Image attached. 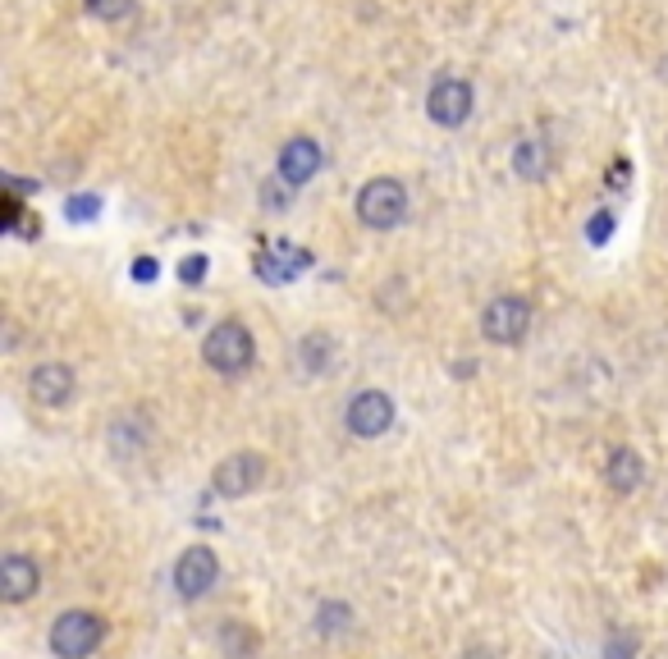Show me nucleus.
Masks as SVG:
<instances>
[{
  "label": "nucleus",
  "instance_id": "f3484780",
  "mask_svg": "<svg viewBox=\"0 0 668 659\" xmlns=\"http://www.w3.org/2000/svg\"><path fill=\"white\" fill-rule=\"evenodd\" d=\"M87 14H97L101 24H120V18L133 10V0H83Z\"/></svg>",
  "mask_w": 668,
  "mask_h": 659
},
{
  "label": "nucleus",
  "instance_id": "6ab92c4d",
  "mask_svg": "<svg viewBox=\"0 0 668 659\" xmlns=\"http://www.w3.org/2000/svg\"><path fill=\"white\" fill-rule=\"evenodd\" d=\"M180 279H184V284H202V279H207V257H202V252L184 257V261H180Z\"/></svg>",
  "mask_w": 668,
  "mask_h": 659
},
{
  "label": "nucleus",
  "instance_id": "f8f14e48",
  "mask_svg": "<svg viewBox=\"0 0 668 659\" xmlns=\"http://www.w3.org/2000/svg\"><path fill=\"white\" fill-rule=\"evenodd\" d=\"M307 252L302 248H288V244H265L261 257H257V275L261 279H271V284H284V279H294L302 266H307Z\"/></svg>",
  "mask_w": 668,
  "mask_h": 659
},
{
  "label": "nucleus",
  "instance_id": "aec40b11",
  "mask_svg": "<svg viewBox=\"0 0 668 659\" xmlns=\"http://www.w3.org/2000/svg\"><path fill=\"white\" fill-rule=\"evenodd\" d=\"M609 234H614V215L609 211H595L591 225H586V238H591V244H609Z\"/></svg>",
  "mask_w": 668,
  "mask_h": 659
},
{
  "label": "nucleus",
  "instance_id": "423d86ee",
  "mask_svg": "<svg viewBox=\"0 0 668 659\" xmlns=\"http://www.w3.org/2000/svg\"><path fill=\"white\" fill-rule=\"evenodd\" d=\"M265 481V458L252 453V449H243V453H230L225 463H220L211 472V486L215 495H225V499H243V495H252L257 486Z\"/></svg>",
  "mask_w": 668,
  "mask_h": 659
},
{
  "label": "nucleus",
  "instance_id": "f257e3e1",
  "mask_svg": "<svg viewBox=\"0 0 668 659\" xmlns=\"http://www.w3.org/2000/svg\"><path fill=\"white\" fill-rule=\"evenodd\" d=\"M202 358H207L211 371H220V376H243V371L257 362V344L248 335V325L220 321L211 335L202 339Z\"/></svg>",
  "mask_w": 668,
  "mask_h": 659
},
{
  "label": "nucleus",
  "instance_id": "a211bd4d",
  "mask_svg": "<svg viewBox=\"0 0 668 659\" xmlns=\"http://www.w3.org/2000/svg\"><path fill=\"white\" fill-rule=\"evenodd\" d=\"M225 642L234 646V659H248V655L261 650V642H257V636H252L248 627H243V623H230V627H225Z\"/></svg>",
  "mask_w": 668,
  "mask_h": 659
},
{
  "label": "nucleus",
  "instance_id": "20e7f679",
  "mask_svg": "<svg viewBox=\"0 0 668 659\" xmlns=\"http://www.w3.org/2000/svg\"><path fill=\"white\" fill-rule=\"evenodd\" d=\"M220 582V559L211 545H188L180 563H174V590H180V600H202L207 590Z\"/></svg>",
  "mask_w": 668,
  "mask_h": 659
},
{
  "label": "nucleus",
  "instance_id": "5701e85b",
  "mask_svg": "<svg viewBox=\"0 0 668 659\" xmlns=\"http://www.w3.org/2000/svg\"><path fill=\"white\" fill-rule=\"evenodd\" d=\"M133 279H147V284H151V279H156V261H151V257L133 261Z\"/></svg>",
  "mask_w": 668,
  "mask_h": 659
},
{
  "label": "nucleus",
  "instance_id": "39448f33",
  "mask_svg": "<svg viewBox=\"0 0 668 659\" xmlns=\"http://www.w3.org/2000/svg\"><path fill=\"white\" fill-rule=\"evenodd\" d=\"M481 330H485V339H490V344H522V339H527V330H531V302L518 298V294L495 298V302L485 307Z\"/></svg>",
  "mask_w": 668,
  "mask_h": 659
},
{
  "label": "nucleus",
  "instance_id": "2eb2a0df",
  "mask_svg": "<svg viewBox=\"0 0 668 659\" xmlns=\"http://www.w3.org/2000/svg\"><path fill=\"white\" fill-rule=\"evenodd\" d=\"M298 358H302L307 371H325V366L334 362V344H330V335H302Z\"/></svg>",
  "mask_w": 668,
  "mask_h": 659
},
{
  "label": "nucleus",
  "instance_id": "ddd939ff",
  "mask_svg": "<svg viewBox=\"0 0 668 659\" xmlns=\"http://www.w3.org/2000/svg\"><path fill=\"white\" fill-rule=\"evenodd\" d=\"M605 476H609V486H614L618 495H632V490L641 486V476H645V468H641V453H636V449H628V445H618V449L609 453V468H605Z\"/></svg>",
  "mask_w": 668,
  "mask_h": 659
},
{
  "label": "nucleus",
  "instance_id": "9b49d317",
  "mask_svg": "<svg viewBox=\"0 0 668 659\" xmlns=\"http://www.w3.org/2000/svg\"><path fill=\"white\" fill-rule=\"evenodd\" d=\"M317 170H321V147H317V142H311V138L284 142V151H280V184H284V188L307 184Z\"/></svg>",
  "mask_w": 668,
  "mask_h": 659
},
{
  "label": "nucleus",
  "instance_id": "4468645a",
  "mask_svg": "<svg viewBox=\"0 0 668 659\" xmlns=\"http://www.w3.org/2000/svg\"><path fill=\"white\" fill-rule=\"evenodd\" d=\"M514 174H522V179H545L549 174V147L545 142H518L514 147Z\"/></svg>",
  "mask_w": 668,
  "mask_h": 659
},
{
  "label": "nucleus",
  "instance_id": "4be33fe9",
  "mask_svg": "<svg viewBox=\"0 0 668 659\" xmlns=\"http://www.w3.org/2000/svg\"><path fill=\"white\" fill-rule=\"evenodd\" d=\"M628 179H632V165H628V161H614V165H609V188H622Z\"/></svg>",
  "mask_w": 668,
  "mask_h": 659
},
{
  "label": "nucleus",
  "instance_id": "7ed1b4c3",
  "mask_svg": "<svg viewBox=\"0 0 668 659\" xmlns=\"http://www.w3.org/2000/svg\"><path fill=\"white\" fill-rule=\"evenodd\" d=\"M408 215V192L398 179H371L362 192H358V220L371 229H394L404 225Z\"/></svg>",
  "mask_w": 668,
  "mask_h": 659
},
{
  "label": "nucleus",
  "instance_id": "1a4fd4ad",
  "mask_svg": "<svg viewBox=\"0 0 668 659\" xmlns=\"http://www.w3.org/2000/svg\"><path fill=\"white\" fill-rule=\"evenodd\" d=\"M28 389H33V399H37V403L64 408V403L74 399V371L64 366V362H41V366H33Z\"/></svg>",
  "mask_w": 668,
  "mask_h": 659
},
{
  "label": "nucleus",
  "instance_id": "9d476101",
  "mask_svg": "<svg viewBox=\"0 0 668 659\" xmlns=\"http://www.w3.org/2000/svg\"><path fill=\"white\" fill-rule=\"evenodd\" d=\"M37 586H41L37 563H33L28 555H5V563H0V596H5V605L33 600Z\"/></svg>",
  "mask_w": 668,
  "mask_h": 659
},
{
  "label": "nucleus",
  "instance_id": "0eeeda50",
  "mask_svg": "<svg viewBox=\"0 0 668 659\" xmlns=\"http://www.w3.org/2000/svg\"><path fill=\"white\" fill-rule=\"evenodd\" d=\"M344 422H348V431L358 435V439L385 435V431L394 426V399H389L385 389H362V394H352Z\"/></svg>",
  "mask_w": 668,
  "mask_h": 659
},
{
  "label": "nucleus",
  "instance_id": "6e6552de",
  "mask_svg": "<svg viewBox=\"0 0 668 659\" xmlns=\"http://www.w3.org/2000/svg\"><path fill=\"white\" fill-rule=\"evenodd\" d=\"M426 110H431L435 124L458 128L467 115H472V87H467L462 78H440L431 87V97H426Z\"/></svg>",
  "mask_w": 668,
  "mask_h": 659
},
{
  "label": "nucleus",
  "instance_id": "f03ea898",
  "mask_svg": "<svg viewBox=\"0 0 668 659\" xmlns=\"http://www.w3.org/2000/svg\"><path fill=\"white\" fill-rule=\"evenodd\" d=\"M106 642V619L92 609H70L51 623V650L60 659H87Z\"/></svg>",
  "mask_w": 668,
  "mask_h": 659
},
{
  "label": "nucleus",
  "instance_id": "412c9836",
  "mask_svg": "<svg viewBox=\"0 0 668 659\" xmlns=\"http://www.w3.org/2000/svg\"><path fill=\"white\" fill-rule=\"evenodd\" d=\"M64 211H70L74 220H92L101 211V202H97L92 192H83V197H70V207H64Z\"/></svg>",
  "mask_w": 668,
  "mask_h": 659
},
{
  "label": "nucleus",
  "instance_id": "dca6fc26",
  "mask_svg": "<svg viewBox=\"0 0 668 659\" xmlns=\"http://www.w3.org/2000/svg\"><path fill=\"white\" fill-rule=\"evenodd\" d=\"M348 623H352V609H348L344 600H330V605H321V609H317V632H321V636L344 632Z\"/></svg>",
  "mask_w": 668,
  "mask_h": 659
}]
</instances>
